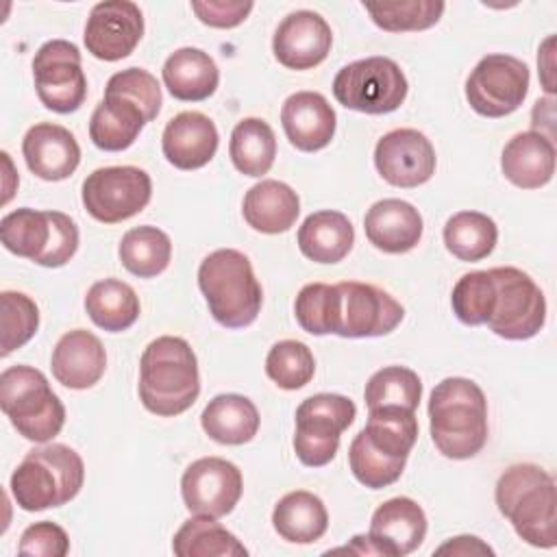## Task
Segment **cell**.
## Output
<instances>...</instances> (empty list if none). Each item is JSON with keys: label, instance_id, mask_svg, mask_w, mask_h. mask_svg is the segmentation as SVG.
I'll list each match as a JSON object with an SVG mask.
<instances>
[{"label": "cell", "instance_id": "1", "mask_svg": "<svg viewBox=\"0 0 557 557\" xmlns=\"http://www.w3.org/2000/svg\"><path fill=\"white\" fill-rule=\"evenodd\" d=\"M429 429L435 448L448 459H470L487 442V400L463 376L440 381L429 398Z\"/></svg>", "mask_w": 557, "mask_h": 557}, {"label": "cell", "instance_id": "2", "mask_svg": "<svg viewBox=\"0 0 557 557\" xmlns=\"http://www.w3.org/2000/svg\"><path fill=\"white\" fill-rule=\"evenodd\" d=\"M200 394L198 359L183 337L152 339L139 359V400L163 418L185 413Z\"/></svg>", "mask_w": 557, "mask_h": 557}, {"label": "cell", "instance_id": "3", "mask_svg": "<svg viewBox=\"0 0 557 557\" xmlns=\"http://www.w3.org/2000/svg\"><path fill=\"white\" fill-rule=\"evenodd\" d=\"M498 511L520 540L537 548L557 544V487L553 474L535 463L507 468L496 483Z\"/></svg>", "mask_w": 557, "mask_h": 557}, {"label": "cell", "instance_id": "4", "mask_svg": "<svg viewBox=\"0 0 557 557\" xmlns=\"http://www.w3.org/2000/svg\"><path fill=\"white\" fill-rule=\"evenodd\" d=\"M198 287L213 320L226 329L252 324L261 311L263 292L250 259L235 248L207 255L198 268Z\"/></svg>", "mask_w": 557, "mask_h": 557}, {"label": "cell", "instance_id": "5", "mask_svg": "<svg viewBox=\"0 0 557 557\" xmlns=\"http://www.w3.org/2000/svg\"><path fill=\"white\" fill-rule=\"evenodd\" d=\"M85 463L65 444H48L26 453L11 474V494L20 509L41 511L70 503L83 487Z\"/></svg>", "mask_w": 557, "mask_h": 557}, {"label": "cell", "instance_id": "6", "mask_svg": "<svg viewBox=\"0 0 557 557\" xmlns=\"http://www.w3.org/2000/svg\"><path fill=\"white\" fill-rule=\"evenodd\" d=\"M0 407L28 442L46 444L61 433L65 407L46 374L33 366H11L0 374Z\"/></svg>", "mask_w": 557, "mask_h": 557}, {"label": "cell", "instance_id": "7", "mask_svg": "<svg viewBox=\"0 0 557 557\" xmlns=\"http://www.w3.org/2000/svg\"><path fill=\"white\" fill-rule=\"evenodd\" d=\"M407 78L389 57H366L344 65L333 78L335 100L359 113L383 115L396 111L407 98Z\"/></svg>", "mask_w": 557, "mask_h": 557}, {"label": "cell", "instance_id": "8", "mask_svg": "<svg viewBox=\"0 0 557 557\" xmlns=\"http://www.w3.org/2000/svg\"><path fill=\"white\" fill-rule=\"evenodd\" d=\"M405 318L403 305L385 289L342 281L331 292V333L339 337H379L392 333Z\"/></svg>", "mask_w": 557, "mask_h": 557}, {"label": "cell", "instance_id": "9", "mask_svg": "<svg viewBox=\"0 0 557 557\" xmlns=\"http://www.w3.org/2000/svg\"><path fill=\"white\" fill-rule=\"evenodd\" d=\"M357 407L342 394H313L296 409L294 453L309 468L326 466L337 448L342 433L355 422Z\"/></svg>", "mask_w": 557, "mask_h": 557}, {"label": "cell", "instance_id": "10", "mask_svg": "<svg viewBox=\"0 0 557 557\" xmlns=\"http://www.w3.org/2000/svg\"><path fill=\"white\" fill-rule=\"evenodd\" d=\"M494 281V307L487 329L505 339H531L546 322V300L535 281L511 265L487 270Z\"/></svg>", "mask_w": 557, "mask_h": 557}, {"label": "cell", "instance_id": "11", "mask_svg": "<svg viewBox=\"0 0 557 557\" xmlns=\"http://www.w3.org/2000/svg\"><path fill=\"white\" fill-rule=\"evenodd\" d=\"M152 196V181L135 165H109L94 170L83 181V207L102 224H117L137 215Z\"/></svg>", "mask_w": 557, "mask_h": 557}, {"label": "cell", "instance_id": "12", "mask_svg": "<svg viewBox=\"0 0 557 557\" xmlns=\"http://www.w3.org/2000/svg\"><path fill=\"white\" fill-rule=\"evenodd\" d=\"M529 67L511 54L483 57L466 78V100L483 117H505L529 94Z\"/></svg>", "mask_w": 557, "mask_h": 557}, {"label": "cell", "instance_id": "13", "mask_svg": "<svg viewBox=\"0 0 557 557\" xmlns=\"http://www.w3.org/2000/svg\"><path fill=\"white\" fill-rule=\"evenodd\" d=\"M35 91L41 104L54 113H72L87 98V78L81 50L65 39H50L33 59Z\"/></svg>", "mask_w": 557, "mask_h": 557}, {"label": "cell", "instance_id": "14", "mask_svg": "<svg viewBox=\"0 0 557 557\" xmlns=\"http://www.w3.org/2000/svg\"><path fill=\"white\" fill-rule=\"evenodd\" d=\"M242 470L222 457H202L187 466L181 479L183 503L191 513L224 518L242 498Z\"/></svg>", "mask_w": 557, "mask_h": 557}, {"label": "cell", "instance_id": "15", "mask_svg": "<svg viewBox=\"0 0 557 557\" xmlns=\"http://www.w3.org/2000/svg\"><path fill=\"white\" fill-rule=\"evenodd\" d=\"M435 148L416 128H394L374 148V165L381 178L394 187L411 189L424 185L435 174Z\"/></svg>", "mask_w": 557, "mask_h": 557}, {"label": "cell", "instance_id": "16", "mask_svg": "<svg viewBox=\"0 0 557 557\" xmlns=\"http://www.w3.org/2000/svg\"><path fill=\"white\" fill-rule=\"evenodd\" d=\"M144 35V15L135 2L107 0L94 4L85 24V48L100 61L128 57Z\"/></svg>", "mask_w": 557, "mask_h": 557}, {"label": "cell", "instance_id": "17", "mask_svg": "<svg viewBox=\"0 0 557 557\" xmlns=\"http://www.w3.org/2000/svg\"><path fill=\"white\" fill-rule=\"evenodd\" d=\"M333 46V33L326 20L315 11H294L276 26L272 52L289 70H311L320 65Z\"/></svg>", "mask_w": 557, "mask_h": 557}, {"label": "cell", "instance_id": "18", "mask_svg": "<svg viewBox=\"0 0 557 557\" xmlns=\"http://www.w3.org/2000/svg\"><path fill=\"white\" fill-rule=\"evenodd\" d=\"M424 535L426 516L422 507L407 496H396L379 505L368 531L376 555L383 557L411 555L424 542Z\"/></svg>", "mask_w": 557, "mask_h": 557}, {"label": "cell", "instance_id": "19", "mask_svg": "<svg viewBox=\"0 0 557 557\" xmlns=\"http://www.w3.org/2000/svg\"><path fill=\"white\" fill-rule=\"evenodd\" d=\"M22 154L35 176L52 183L72 176L81 163L76 137L65 126L52 122H39L26 131Z\"/></svg>", "mask_w": 557, "mask_h": 557}, {"label": "cell", "instance_id": "20", "mask_svg": "<svg viewBox=\"0 0 557 557\" xmlns=\"http://www.w3.org/2000/svg\"><path fill=\"white\" fill-rule=\"evenodd\" d=\"M220 135L215 124L200 111L174 115L161 135V150L168 163L178 170L205 168L218 150Z\"/></svg>", "mask_w": 557, "mask_h": 557}, {"label": "cell", "instance_id": "21", "mask_svg": "<svg viewBox=\"0 0 557 557\" xmlns=\"http://www.w3.org/2000/svg\"><path fill=\"white\" fill-rule=\"evenodd\" d=\"M281 124L294 148L315 152L331 144L337 115L322 94L296 91L283 102Z\"/></svg>", "mask_w": 557, "mask_h": 557}, {"label": "cell", "instance_id": "22", "mask_svg": "<svg viewBox=\"0 0 557 557\" xmlns=\"http://www.w3.org/2000/svg\"><path fill=\"white\" fill-rule=\"evenodd\" d=\"M363 231L374 248L387 255H403L418 246L424 224L420 211L411 202L383 198L368 209Z\"/></svg>", "mask_w": 557, "mask_h": 557}, {"label": "cell", "instance_id": "23", "mask_svg": "<svg viewBox=\"0 0 557 557\" xmlns=\"http://www.w3.org/2000/svg\"><path fill=\"white\" fill-rule=\"evenodd\" d=\"M50 368L61 385L70 389H87L102 379L107 370V352L94 333L74 329L57 342Z\"/></svg>", "mask_w": 557, "mask_h": 557}, {"label": "cell", "instance_id": "24", "mask_svg": "<svg viewBox=\"0 0 557 557\" xmlns=\"http://www.w3.org/2000/svg\"><path fill=\"white\" fill-rule=\"evenodd\" d=\"M505 178L520 189H540L555 174V144L544 133L524 131L513 135L500 154Z\"/></svg>", "mask_w": 557, "mask_h": 557}, {"label": "cell", "instance_id": "25", "mask_svg": "<svg viewBox=\"0 0 557 557\" xmlns=\"http://www.w3.org/2000/svg\"><path fill=\"white\" fill-rule=\"evenodd\" d=\"M242 213L250 228L265 235H278L296 224L300 198L287 183L265 178L246 191Z\"/></svg>", "mask_w": 557, "mask_h": 557}, {"label": "cell", "instance_id": "26", "mask_svg": "<svg viewBox=\"0 0 557 557\" xmlns=\"http://www.w3.org/2000/svg\"><path fill=\"white\" fill-rule=\"evenodd\" d=\"M163 83L168 91L183 102H200L213 96L220 83L215 61L200 48H178L163 63Z\"/></svg>", "mask_w": 557, "mask_h": 557}, {"label": "cell", "instance_id": "27", "mask_svg": "<svg viewBox=\"0 0 557 557\" xmlns=\"http://www.w3.org/2000/svg\"><path fill=\"white\" fill-rule=\"evenodd\" d=\"M300 252L315 263L342 261L355 244V228L342 211H315L298 228Z\"/></svg>", "mask_w": 557, "mask_h": 557}, {"label": "cell", "instance_id": "28", "mask_svg": "<svg viewBox=\"0 0 557 557\" xmlns=\"http://www.w3.org/2000/svg\"><path fill=\"white\" fill-rule=\"evenodd\" d=\"M200 424L213 442L239 446L257 435L259 411L248 396L218 394L202 409Z\"/></svg>", "mask_w": 557, "mask_h": 557}, {"label": "cell", "instance_id": "29", "mask_svg": "<svg viewBox=\"0 0 557 557\" xmlns=\"http://www.w3.org/2000/svg\"><path fill=\"white\" fill-rule=\"evenodd\" d=\"M146 124L148 120L137 104L120 96L104 94L102 102L91 113L89 139L100 150L120 152L135 144Z\"/></svg>", "mask_w": 557, "mask_h": 557}, {"label": "cell", "instance_id": "30", "mask_svg": "<svg viewBox=\"0 0 557 557\" xmlns=\"http://www.w3.org/2000/svg\"><path fill=\"white\" fill-rule=\"evenodd\" d=\"M274 531L292 544H311L329 529V513L324 503L307 492L296 490L285 494L272 511Z\"/></svg>", "mask_w": 557, "mask_h": 557}, {"label": "cell", "instance_id": "31", "mask_svg": "<svg viewBox=\"0 0 557 557\" xmlns=\"http://www.w3.org/2000/svg\"><path fill=\"white\" fill-rule=\"evenodd\" d=\"M85 311L96 326L109 333L131 329L139 318V298L135 289L120 278H104L89 287Z\"/></svg>", "mask_w": 557, "mask_h": 557}, {"label": "cell", "instance_id": "32", "mask_svg": "<svg viewBox=\"0 0 557 557\" xmlns=\"http://www.w3.org/2000/svg\"><path fill=\"white\" fill-rule=\"evenodd\" d=\"M228 154L237 172L259 178L270 172L276 157V137L261 117H244L231 133Z\"/></svg>", "mask_w": 557, "mask_h": 557}, {"label": "cell", "instance_id": "33", "mask_svg": "<svg viewBox=\"0 0 557 557\" xmlns=\"http://www.w3.org/2000/svg\"><path fill=\"white\" fill-rule=\"evenodd\" d=\"M172 550L178 557H244L248 548L215 518L194 516L174 533Z\"/></svg>", "mask_w": 557, "mask_h": 557}, {"label": "cell", "instance_id": "34", "mask_svg": "<svg viewBox=\"0 0 557 557\" xmlns=\"http://www.w3.org/2000/svg\"><path fill=\"white\" fill-rule=\"evenodd\" d=\"M52 228L54 211L22 207L0 220V242L9 252L37 263L50 244Z\"/></svg>", "mask_w": 557, "mask_h": 557}, {"label": "cell", "instance_id": "35", "mask_svg": "<svg viewBox=\"0 0 557 557\" xmlns=\"http://www.w3.org/2000/svg\"><path fill=\"white\" fill-rule=\"evenodd\" d=\"M498 242L496 222L481 211H459L444 224L446 250L459 261H481Z\"/></svg>", "mask_w": 557, "mask_h": 557}, {"label": "cell", "instance_id": "36", "mask_svg": "<svg viewBox=\"0 0 557 557\" xmlns=\"http://www.w3.org/2000/svg\"><path fill=\"white\" fill-rule=\"evenodd\" d=\"M117 255L131 274L139 278H152L170 265L172 242L161 228L144 224L122 235Z\"/></svg>", "mask_w": 557, "mask_h": 557}, {"label": "cell", "instance_id": "37", "mask_svg": "<svg viewBox=\"0 0 557 557\" xmlns=\"http://www.w3.org/2000/svg\"><path fill=\"white\" fill-rule=\"evenodd\" d=\"M363 398L368 409L403 407L416 411L422 398V381L405 366H385L368 379Z\"/></svg>", "mask_w": 557, "mask_h": 557}, {"label": "cell", "instance_id": "38", "mask_svg": "<svg viewBox=\"0 0 557 557\" xmlns=\"http://www.w3.org/2000/svg\"><path fill=\"white\" fill-rule=\"evenodd\" d=\"M372 22L387 33L426 30L440 22L446 4L440 0H405V2H363Z\"/></svg>", "mask_w": 557, "mask_h": 557}, {"label": "cell", "instance_id": "39", "mask_svg": "<svg viewBox=\"0 0 557 557\" xmlns=\"http://www.w3.org/2000/svg\"><path fill=\"white\" fill-rule=\"evenodd\" d=\"M315 372L313 352L305 342L281 339L276 342L265 357V374L281 389H300L305 387Z\"/></svg>", "mask_w": 557, "mask_h": 557}, {"label": "cell", "instance_id": "40", "mask_svg": "<svg viewBox=\"0 0 557 557\" xmlns=\"http://www.w3.org/2000/svg\"><path fill=\"white\" fill-rule=\"evenodd\" d=\"M348 463L355 474V479L370 487L381 490L392 483H396L405 470L407 459H398L392 455H385L376 446L368 442V437L359 431L348 448Z\"/></svg>", "mask_w": 557, "mask_h": 557}, {"label": "cell", "instance_id": "41", "mask_svg": "<svg viewBox=\"0 0 557 557\" xmlns=\"http://www.w3.org/2000/svg\"><path fill=\"white\" fill-rule=\"evenodd\" d=\"M0 322L2 337L0 348L2 357L11 355L15 348H22L39 329V309L33 298L22 292H2L0 294Z\"/></svg>", "mask_w": 557, "mask_h": 557}, {"label": "cell", "instance_id": "42", "mask_svg": "<svg viewBox=\"0 0 557 557\" xmlns=\"http://www.w3.org/2000/svg\"><path fill=\"white\" fill-rule=\"evenodd\" d=\"M450 305L459 322L468 326L485 324L494 307V281L490 272L476 270L463 274L453 287Z\"/></svg>", "mask_w": 557, "mask_h": 557}, {"label": "cell", "instance_id": "43", "mask_svg": "<svg viewBox=\"0 0 557 557\" xmlns=\"http://www.w3.org/2000/svg\"><path fill=\"white\" fill-rule=\"evenodd\" d=\"M104 94L131 100L141 109L148 122H152L159 115L161 102H163L159 81L148 70H141V67H126L122 72H115L109 78Z\"/></svg>", "mask_w": 557, "mask_h": 557}, {"label": "cell", "instance_id": "44", "mask_svg": "<svg viewBox=\"0 0 557 557\" xmlns=\"http://www.w3.org/2000/svg\"><path fill=\"white\" fill-rule=\"evenodd\" d=\"M331 292L333 285L326 283H309L298 292L294 313L302 331L311 335L331 333Z\"/></svg>", "mask_w": 557, "mask_h": 557}, {"label": "cell", "instance_id": "45", "mask_svg": "<svg viewBox=\"0 0 557 557\" xmlns=\"http://www.w3.org/2000/svg\"><path fill=\"white\" fill-rule=\"evenodd\" d=\"M17 553L22 555H41V557H63L70 553V537L63 527L41 520L24 529Z\"/></svg>", "mask_w": 557, "mask_h": 557}, {"label": "cell", "instance_id": "46", "mask_svg": "<svg viewBox=\"0 0 557 557\" xmlns=\"http://www.w3.org/2000/svg\"><path fill=\"white\" fill-rule=\"evenodd\" d=\"M252 2L242 0H205L191 2V11L196 17L211 28H235L239 26L248 13L252 11Z\"/></svg>", "mask_w": 557, "mask_h": 557}, {"label": "cell", "instance_id": "47", "mask_svg": "<svg viewBox=\"0 0 557 557\" xmlns=\"http://www.w3.org/2000/svg\"><path fill=\"white\" fill-rule=\"evenodd\" d=\"M437 555H494V550L476 535H457L435 548Z\"/></svg>", "mask_w": 557, "mask_h": 557}, {"label": "cell", "instance_id": "48", "mask_svg": "<svg viewBox=\"0 0 557 557\" xmlns=\"http://www.w3.org/2000/svg\"><path fill=\"white\" fill-rule=\"evenodd\" d=\"M2 157V161H4V168H7V183H4V198H2V202L7 205L9 200H11V194H13V185H9V178H11V159H9V154L7 152H2L0 154Z\"/></svg>", "mask_w": 557, "mask_h": 557}]
</instances>
